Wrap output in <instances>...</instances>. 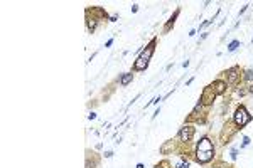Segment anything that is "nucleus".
<instances>
[{
  "instance_id": "1",
  "label": "nucleus",
  "mask_w": 253,
  "mask_h": 168,
  "mask_svg": "<svg viewBox=\"0 0 253 168\" xmlns=\"http://www.w3.org/2000/svg\"><path fill=\"white\" fill-rule=\"evenodd\" d=\"M154 46H155V40H152V42H150V46L147 47V51L140 54V57L137 59V62L133 64V67H135L137 71H144L145 67L149 66V60H150L152 54H154Z\"/></svg>"
},
{
  "instance_id": "2",
  "label": "nucleus",
  "mask_w": 253,
  "mask_h": 168,
  "mask_svg": "<svg viewBox=\"0 0 253 168\" xmlns=\"http://www.w3.org/2000/svg\"><path fill=\"white\" fill-rule=\"evenodd\" d=\"M252 119V116L248 114V111H246L243 106H240L236 111H235V123L238 124L240 128L245 126V124H248V121Z\"/></svg>"
},
{
  "instance_id": "6",
  "label": "nucleus",
  "mask_w": 253,
  "mask_h": 168,
  "mask_svg": "<svg viewBox=\"0 0 253 168\" xmlns=\"http://www.w3.org/2000/svg\"><path fill=\"white\" fill-rule=\"evenodd\" d=\"M213 156H214V151H196V158L199 163H208L213 160Z\"/></svg>"
},
{
  "instance_id": "12",
  "label": "nucleus",
  "mask_w": 253,
  "mask_h": 168,
  "mask_svg": "<svg viewBox=\"0 0 253 168\" xmlns=\"http://www.w3.org/2000/svg\"><path fill=\"white\" fill-rule=\"evenodd\" d=\"M238 46H240V42H238V40H233L231 44L228 46V51H230V52H233V51H235V49H236Z\"/></svg>"
},
{
  "instance_id": "5",
  "label": "nucleus",
  "mask_w": 253,
  "mask_h": 168,
  "mask_svg": "<svg viewBox=\"0 0 253 168\" xmlns=\"http://www.w3.org/2000/svg\"><path fill=\"white\" fill-rule=\"evenodd\" d=\"M196 151H214L213 150V141L209 138H203V140L198 143V150Z\"/></svg>"
},
{
  "instance_id": "9",
  "label": "nucleus",
  "mask_w": 253,
  "mask_h": 168,
  "mask_svg": "<svg viewBox=\"0 0 253 168\" xmlns=\"http://www.w3.org/2000/svg\"><path fill=\"white\" fill-rule=\"evenodd\" d=\"M132 79H133V76H132L130 72H125L122 76V79H120V84H122V86H127L128 82H132Z\"/></svg>"
},
{
  "instance_id": "14",
  "label": "nucleus",
  "mask_w": 253,
  "mask_h": 168,
  "mask_svg": "<svg viewBox=\"0 0 253 168\" xmlns=\"http://www.w3.org/2000/svg\"><path fill=\"white\" fill-rule=\"evenodd\" d=\"M246 145H250V138H248V136L243 138V145H241V146H246Z\"/></svg>"
},
{
  "instance_id": "10",
  "label": "nucleus",
  "mask_w": 253,
  "mask_h": 168,
  "mask_svg": "<svg viewBox=\"0 0 253 168\" xmlns=\"http://www.w3.org/2000/svg\"><path fill=\"white\" fill-rule=\"evenodd\" d=\"M174 168H189V163L186 160H177L174 161Z\"/></svg>"
},
{
  "instance_id": "3",
  "label": "nucleus",
  "mask_w": 253,
  "mask_h": 168,
  "mask_svg": "<svg viewBox=\"0 0 253 168\" xmlns=\"http://www.w3.org/2000/svg\"><path fill=\"white\" fill-rule=\"evenodd\" d=\"M214 96H216V93H214L213 86H208L204 91H203V96H201V104H209V103L214 99Z\"/></svg>"
},
{
  "instance_id": "16",
  "label": "nucleus",
  "mask_w": 253,
  "mask_h": 168,
  "mask_svg": "<svg viewBox=\"0 0 253 168\" xmlns=\"http://www.w3.org/2000/svg\"><path fill=\"white\" fill-rule=\"evenodd\" d=\"M231 158H233V160L236 158V150H233V151H231Z\"/></svg>"
},
{
  "instance_id": "13",
  "label": "nucleus",
  "mask_w": 253,
  "mask_h": 168,
  "mask_svg": "<svg viewBox=\"0 0 253 168\" xmlns=\"http://www.w3.org/2000/svg\"><path fill=\"white\" fill-rule=\"evenodd\" d=\"M248 81H253V71L250 69V71H246V76H245Z\"/></svg>"
},
{
  "instance_id": "11",
  "label": "nucleus",
  "mask_w": 253,
  "mask_h": 168,
  "mask_svg": "<svg viewBox=\"0 0 253 168\" xmlns=\"http://www.w3.org/2000/svg\"><path fill=\"white\" fill-rule=\"evenodd\" d=\"M88 29L89 30H95L96 29V20L95 19H88Z\"/></svg>"
},
{
  "instance_id": "7",
  "label": "nucleus",
  "mask_w": 253,
  "mask_h": 168,
  "mask_svg": "<svg viewBox=\"0 0 253 168\" xmlns=\"http://www.w3.org/2000/svg\"><path fill=\"white\" fill-rule=\"evenodd\" d=\"M238 67H231L230 71H228V81L231 82V84H235L236 82V79H238Z\"/></svg>"
},
{
  "instance_id": "4",
  "label": "nucleus",
  "mask_w": 253,
  "mask_h": 168,
  "mask_svg": "<svg viewBox=\"0 0 253 168\" xmlns=\"http://www.w3.org/2000/svg\"><path fill=\"white\" fill-rule=\"evenodd\" d=\"M192 134H194V128L192 126H184V128H181V131H179V138H181V141L187 143V141H191Z\"/></svg>"
},
{
  "instance_id": "8",
  "label": "nucleus",
  "mask_w": 253,
  "mask_h": 168,
  "mask_svg": "<svg viewBox=\"0 0 253 168\" xmlns=\"http://www.w3.org/2000/svg\"><path fill=\"white\" fill-rule=\"evenodd\" d=\"M225 87H226V84L223 82V81H216V82L213 84V89H214L216 94H223L225 93Z\"/></svg>"
},
{
  "instance_id": "15",
  "label": "nucleus",
  "mask_w": 253,
  "mask_h": 168,
  "mask_svg": "<svg viewBox=\"0 0 253 168\" xmlns=\"http://www.w3.org/2000/svg\"><path fill=\"white\" fill-rule=\"evenodd\" d=\"M88 118H89V119H95L96 114H95V113H89V114H88Z\"/></svg>"
}]
</instances>
